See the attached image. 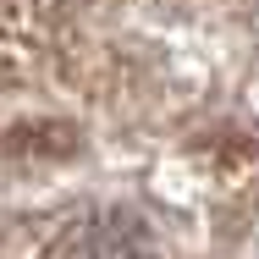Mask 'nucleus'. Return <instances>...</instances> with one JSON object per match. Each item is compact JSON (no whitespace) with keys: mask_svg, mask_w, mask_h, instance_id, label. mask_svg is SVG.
I'll list each match as a JSON object with an SVG mask.
<instances>
[]
</instances>
